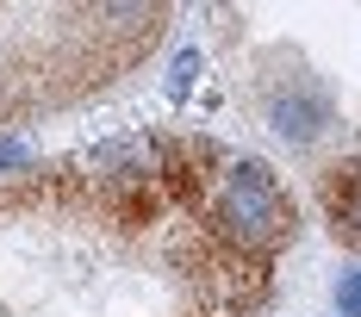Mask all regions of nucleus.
I'll use <instances>...</instances> for the list:
<instances>
[{"instance_id":"f03ea898","label":"nucleus","mask_w":361,"mask_h":317,"mask_svg":"<svg viewBox=\"0 0 361 317\" xmlns=\"http://www.w3.org/2000/svg\"><path fill=\"white\" fill-rule=\"evenodd\" d=\"M87 168L100 180H125V187H144L149 175H169V143L149 137V131H125L87 149Z\"/></svg>"},{"instance_id":"f257e3e1","label":"nucleus","mask_w":361,"mask_h":317,"mask_svg":"<svg viewBox=\"0 0 361 317\" xmlns=\"http://www.w3.org/2000/svg\"><path fill=\"white\" fill-rule=\"evenodd\" d=\"M212 224L243 255H274L299 230L287 193L274 187L268 162H255V156H224V175L212 180Z\"/></svg>"},{"instance_id":"20e7f679","label":"nucleus","mask_w":361,"mask_h":317,"mask_svg":"<svg viewBox=\"0 0 361 317\" xmlns=\"http://www.w3.org/2000/svg\"><path fill=\"white\" fill-rule=\"evenodd\" d=\"M193 81H200V50H180V56H175V69H169V94L180 100Z\"/></svg>"},{"instance_id":"39448f33","label":"nucleus","mask_w":361,"mask_h":317,"mask_svg":"<svg viewBox=\"0 0 361 317\" xmlns=\"http://www.w3.org/2000/svg\"><path fill=\"white\" fill-rule=\"evenodd\" d=\"M336 311L361 317V274H343V280H336Z\"/></svg>"},{"instance_id":"7ed1b4c3","label":"nucleus","mask_w":361,"mask_h":317,"mask_svg":"<svg viewBox=\"0 0 361 317\" xmlns=\"http://www.w3.org/2000/svg\"><path fill=\"white\" fill-rule=\"evenodd\" d=\"M330 118H336V106H330V94L318 81H293V87H274L268 94V125L287 143H312Z\"/></svg>"},{"instance_id":"423d86ee","label":"nucleus","mask_w":361,"mask_h":317,"mask_svg":"<svg viewBox=\"0 0 361 317\" xmlns=\"http://www.w3.org/2000/svg\"><path fill=\"white\" fill-rule=\"evenodd\" d=\"M25 156H32V149H25V143H19V137H6V143H0V168H19Z\"/></svg>"}]
</instances>
